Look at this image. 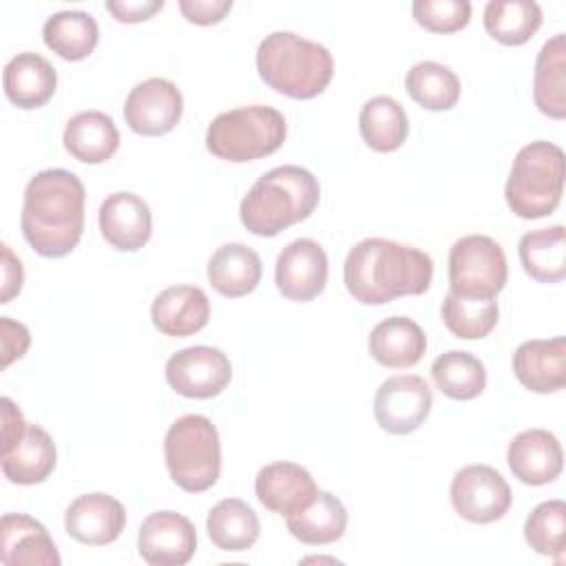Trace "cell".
Returning a JSON list of instances; mask_svg holds the SVG:
<instances>
[{"label":"cell","instance_id":"obj_18","mask_svg":"<svg viewBox=\"0 0 566 566\" xmlns=\"http://www.w3.org/2000/svg\"><path fill=\"white\" fill-rule=\"evenodd\" d=\"M515 378L535 394H553L566 385V338H533L513 354Z\"/></svg>","mask_w":566,"mask_h":566},{"label":"cell","instance_id":"obj_2","mask_svg":"<svg viewBox=\"0 0 566 566\" xmlns=\"http://www.w3.org/2000/svg\"><path fill=\"white\" fill-rule=\"evenodd\" d=\"M347 292L363 305H382L429 290L433 261L427 252L389 239L358 241L343 268Z\"/></svg>","mask_w":566,"mask_h":566},{"label":"cell","instance_id":"obj_19","mask_svg":"<svg viewBox=\"0 0 566 566\" xmlns=\"http://www.w3.org/2000/svg\"><path fill=\"white\" fill-rule=\"evenodd\" d=\"M0 562L20 566H57L60 553L49 531L24 513H4L0 520Z\"/></svg>","mask_w":566,"mask_h":566},{"label":"cell","instance_id":"obj_38","mask_svg":"<svg viewBox=\"0 0 566 566\" xmlns=\"http://www.w3.org/2000/svg\"><path fill=\"white\" fill-rule=\"evenodd\" d=\"M416 22L431 33H453L469 24V0H416L411 4Z\"/></svg>","mask_w":566,"mask_h":566},{"label":"cell","instance_id":"obj_31","mask_svg":"<svg viewBox=\"0 0 566 566\" xmlns=\"http://www.w3.org/2000/svg\"><path fill=\"white\" fill-rule=\"evenodd\" d=\"M363 142L376 153L398 150L409 135V119L398 99L376 95L367 99L358 115Z\"/></svg>","mask_w":566,"mask_h":566},{"label":"cell","instance_id":"obj_12","mask_svg":"<svg viewBox=\"0 0 566 566\" xmlns=\"http://www.w3.org/2000/svg\"><path fill=\"white\" fill-rule=\"evenodd\" d=\"M184 113V97L175 82L150 77L135 84L124 102V117L133 133L157 137L170 133Z\"/></svg>","mask_w":566,"mask_h":566},{"label":"cell","instance_id":"obj_3","mask_svg":"<svg viewBox=\"0 0 566 566\" xmlns=\"http://www.w3.org/2000/svg\"><path fill=\"white\" fill-rule=\"evenodd\" d=\"M321 199L318 179L301 166L285 164L261 175L241 199L239 217L248 232L276 237L285 228L305 221Z\"/></svg>","mask_w":566,"mask_h":566},{"label":"cell","instance_id":"obj_26","mask_svg":"<svg viewBox=\"0 0 566 566\" xmlns=\"http://www.w3.org/2000/svg\"><path fill=\"white\" fill-rule=\"evenodd\" d=\"M287 531L303 544L323 546L343 537L347 528V509L329 491H316L298 511L285 517Z\"/></svg>","mask_w":566,"mask_h":566},{"label":"cell","instance_id":"obj_36","mask_svg":"<svg viewBox=\"0 0 566 566\" xmlns=\"http://www.w3.org/2000/svg\"><path fill=\"white\" fill-rule=\"evenodd\" d=\"M440 314L451 334L464 340H475L484 338L497 325L500 307L495 298H467L449 292Z\"/></svg>","mask_w":566,"mask_h":566},{"label":"cell","instance_id":"obj_23","mask_svg":"<svg viewBox=\"0 0 566 566\" xmlns=\"http://www.w3.org/2000/svg\"><path fill=\"white\" fill-rule=\"evenodd\" d=\"M367 347L371 358L382 367L407 369L424 356L427 336L416 321L407 316H389L371 329Z\"/></svg>","mask_w":566,"mask_h":566},{"label":"cell","instance_id":"obj_33","mask_svg":"<svg viewBox=\"0 0 566 566\" xmlns=\"http://www.w3.org/2000/svg\"><path fill=\"white\" fill-rule=\"evenodd\" d=\"M539 27L542 9L533 0H491L484 7V29L500 44H524Z\"/></svg>","mask_w":566,"mask_h":566},{"label":"cell","instance_id":"obj_15","mask_svg":"<svg viewBox=\"0 0 566 566\" xmlns=\"http://www.w3.org/2000/svg\"><path fill=\"white\" fill-rule=\"evenodd\" d=\"M126 524V511L119 500L106 493H86L75 497L64 513L66 533L86 546H106L115 542Z\"/></svg>","mask_w":566,"mask_h":566},{"label":"cell","instance_id":"obj_8","mask_svg":"<svg viewBox=\"0 0 566 566\" xmlns=\"http://www.w3.org/2000/svg\"><path fill=\"white\" fill-rule=\"evenodd\" d=\"M509 279L506 256L497 241L467 234L449 250V292L467 298H495Z\"/></svg>","mask_w":566,"mask_h":566},{"label":"cell","instance_id":"obj_28","mask_svg":"<svg viewBox=\"0 0 566 566\" xmlns=\"http://www.w3.org/2000/svg\"><path fill=\"white\" fill-rule=\"evenodd\" d=\"M533 99L539 113L564 119L566 117V35L555 33L542 44L535 73H533Z\"/></svg>","mask_w":566,"mask_h":566},{"label":"cell","instance_id":"obj_4","mask_svg":"<svg viewBox=\"0 0 566 566\" xmlns=\"http://www.w3.org/2000/svg\"><path fill=\"white\" fill-rule=\"evenodd\" d=\"M256 71L276 93L292 99H312L332 82L334 60L318 42L292 31H274L256 49Z\"/></svg>","mask_w":566,"mask_h":566},{"label":"cell","instance_id":"obj_20","mask_svg":"<svg viewBox=\"0 0 566 566\" xmlns=\"http://www.w3.org/2000/svg\"><path fill=\"white\" fill-rule=\"evenodd\" d=\"M150 318L153 325L166 336H192L208 325L210 301L201 287L172 285L155 296Z\"/></svg>","mask_w":566,"mask_h":566},{"label":"cell","instance_id":"obj_14","mask_svg":"<svg viewBox=\"0 0 566 566\" xmlns=\"http://www.w3.org/2000/svg\"><path fill=\"white\" fill-rule=\"evenodd\" d=\"M137 551L150 566L188 564L197 551L195 526L181 513L155 511L139 526Z\"/></svg>","mask_w":566,"mask_h":566},{"label":"cell","instance_id":"obj_32","mask_svg":"<svg viewBox=\"0 0 566 566\" xmlns=\"http://www.w3.org/2000/svg\"><path fill=\"white\" fill-rule=\"evenodd\" d=\"M42 38L44 44L62 60L77 62L93 53L97 46L99 29L95 18L86 11H57L46 18Z\"/></svg>","mask_w":566,"mask_h":566},{"label":"cell","instance_id":"obj_9","mask_svg":"<svg viewBox=\"0 0 566 566\" xmlns=\"http://www.w3.org/2000/svg\"><path fill=\"white\" fill-rule=\"evenodd\" d=\"M511 502V486L489 464H469L453 475L451 504L455 513L467 522H497L509 513Z\"/></svg>","mask_w":566,"mask_h":566},{"label":"cell","instance_id":"obj_21","mask_svg":"<svg viewBox=\"0 0 566 566\" xmlns=\"http://www.w3.org/2000/svg\"><path fill=\"white\" fill-rule=\"evenodd\" d=\"M316 482L307 469L294 462L265 464L254 480L259 502L279 515H290L303 509L316 493Z\"/></svg>","mask_w":566,"mask_h":566},{"label":"cell","instance_id":"obj_41","mask_svg":"<svg viewBox=\"0 0 566 566\" xmlns=\"http://www.w3.org/2000/svg\"><path fill=\"white\" fill-rule=\"evenodd\" d=\"M164 0H108L106 11L117 20V22H142L148 20L153 13L161 11Z\"/></svg>","mask_w":566,"mask_h":566},{"label":"cell","instance_id":"obj_42","mask_svg":"<svg viewBox=\"0 0 566 566\" xmlns=\"http://www.w3.org/2000/svg\"><path fill=\"white\" fill-rule=\"evenodd\" d=\"M2 248V292H0V303H9L20 290H22V263L13 256L11 248L7 243Z\"/></svg>","mask_w":566,"mask_h":566},{"label":"cell","instance_id":"obj_29","mask_svg":"<svg viewBox=\"0 0 566 566\" xmlns=\"http://www.w3.org/2000/svg\"><path fill=\"white\" fill-rule=\"evenodd\" d=\"M520 261L537 283H559L566 276V230L564 226L539 228L522 234Z\"/></svg>","mask_w":566,"mask_h":566},{"label":"cell","instance_id":"obj_16","mask_svg":"<svg viewBox=\"0 0 566 566\" xmlns=\"http://www.w3.org/2000/svg\"><path fill=\"white\" fill-rule=\"evenodd\" d=\"M506 462L520 482L542 486L559 478L564 453L559 440L551 431L526 429L511 440Z\"/></svg>","mask_w":566,"mask_h":566},{"label":"cell","instance_id":"obj_39","mask_svg":"<svg viewBox=\"0 0 566 566\" xmlns=\"http://www.w3.org/2000/svg\"><path fill=\"white\" fill-rule=\"evenodd\" d=\"M232 9V0H179V11L192 24H217Z\"/></svg>","mask_w":566,"mask_h":566},{"label":"cell","instance_id":"obj_37","mask_svg":"<svg viewBox=\"0 0 566 566\" xmlns=\"http://www.w3.org/2000/svg\"><path fill=\"white\" fill-rule=\"evenodd\" d=\"M566 533V504L562 500H548L537 504L524 522L526 544L546 557L562 559Z\"/></svg>","mask_w":566,"mask_h":566},{"label":"cell","instance_id":"obj_13","mask_svg":"<svg viewBox=\"0 0 566 566\" xmlns=\"http://www.w3.org/2000/svg\"><path fill=\"white\" fill-rule=\"evenodd\" d=\"M327 272L325 250L314 239H294L276 256L274 281L287 301L307 303L325 290Z\"/></svg>","mask_w":566,"mask_h":566},{"label":"cell","instance_id":"obj_40","mask_svg":"<svg viewBox=\"0 0 566 566\" xmlns=\"http://www.w3.org/2000/svg\"><path fill=\"white\" fill-rule=\"evenodd\" d=\"M0 340H2V367H9L15 358H22L31 345L29 329L22 323L11 321L9 316L0 318Z\"/></svg>","mask_w":566,"mask_h":566},{"label":"cell","instance_id":"obj_27","mask_svg":"<svg viewBox=\"0 0 566 566\" xmlns=\"http://www.w3.org/2000/svg\"><path fill=\"white\" fill-rule=\"evenodd\" d=\"M261 256L245 243H226L208 261L210 285L228 298L250 294L261 281Z\"/></svg>","mask_w":566,"mask_h":566},{"label":"cell","instance_id":"obj_17","mask_svg":"<svg viewBox=\"0 0 566 566\" xmlns=\"http://www.w3.org/2000/svg\"><path fill=\"white\" fill-rule=\"evenodd\" d=\"M102 237L122 252H137L153 232L148 203L133 192H113L99 206Z\"/></svg>","mask_w":566,"mask_h":566},{"label":"cell","instance_id":"obj_24","mask_svg":"<svg viewBox=\"0 0 566 566\" xmlns=\"http://www.w3.org/2000/svg\"><path fill=\"white\" fill-rule=\"evenodd\" d=\"M55 442L38 424H29L15 444L0 453L2 473L13 484H40L55 469Z\"/></svg>","mask_w":566,"mask_h":566},{"label":"cell","instance_id":"obj_35","mask_svg":"<svg viewBox=\"0 0 566 566\" xmlns=\"http://www.w3.org/2000/svg\"><path fill=\"white\" fill-rule=\"evenodd\" d=\"M405 88H407L409 97L427 111L453 108L458 104L460 91H462L458 75L449 66L433 62V60L413 64L407 71Z\"/></svg>","mask_w":566,"mask_h":566},{"label":"cell","instance_id":"obj_6","mask_svg":"<svg viewBox=\"0 0 566 566\" xmlns=\"http://www.w3.org/2000/svg\"><path fill=\"white\" fill-rule=\"evenodd\" d=\"M287 124L281 111L263 104L219 113L206 133L208 150L226 161L243 164L281 148Z\"/></svg>","mask_w":566,"mask_h":566},{"label":"cell","instance_id":"obj_7","mask_svg":"<svg viewBox=\"0 0 566 566\" xmlns=\"http://www.w3.org/2000/svg\"><path fill=\"white\" fill-rule=\"evenodd\" d=\"M166 469L172 482L188 491H208L221 473V444L217 427L201 413L177 418L164 440Z\"/></svg>","mask_w":566,"mask_h":566},{"label":"cell","instance_id":"obj_11","mask_svg":"<svg viewBox=\"0 0 566 566\" xmlns=\"http://www.w3.org/2000/svg\"><path fill=\"white\" fill-rule=\"evenodd\" d=\"M232 378L230 358L208 345H195L175 352L166 363L168 385L186 398H214L219 396Z\"/></svg>","mask_w":566,"mask_h":566},{"label":"cell","instance_id":"obj_30","mask_svg":"<svg viewBox=\"0 0 566 566\" xmlns=\"http://www.w3.org/2000/svg\"><path fill=\"white\" fill-rule=\"evenodd\" d=\"M208 535L219 551L241 553L254 546L261 533L256 513L239 497L217 502L206 520Z\"/></svg>","mask_w":566,"mask_h":566},{"label":"cell","instance_id":"obj_22","mask_svg":"<svg viewBox=\"0 0 566 566\" xmlns=\"http://www.w3.org/2000/svg\"><path fill=\"white\" fill-rule=\"evenodd\" d=\"M2 86L11 104L31 111L44 106L53 97L57 73L46 57L33 51H24L7 62Z\"/></svg>","mask_w":566,"mask_h":566},{"label":"cell","instance_id":"obj_34","mask_svg":"<svg viewBox=\"0 0 566 566\" xmlns=\"http://www.w3.org/2000/svg\"><path fill=\"white\" fill-rule=\"evenodd\" d=\"M431 378L451 400H473L486 387V369L482 360L458 349H449L431 363Z\"/></svg>","mask_w":566,"mask_h":566},{"label":"cell","instance_id":"obj_5","mask_svg":"<svg viewBox=\"0 0 566 566\" xmlns=\"http://www.w3.org/2000/svg\"><path fill=\"white\" fill-rule=\"evenodd\" d=\"M564 153L553 142H531L513 159L504 197L520 219L553 214L562 201Z\"/></svg>","mask_w":566,"mask_h":566},{"label":"cell","instance_id":"obj_1","mask_svg":"<svg viewBox=\"0 0 566 566\" xmlns=\"http://www.w3.org/2000/svg\"><path fill=\"white\" fill-rule=\"evenodd\" d=\"M20 228L27 243L46 259L73 252L84 230V184L64 168L33 175L24 188Z\"/></svg>","mask_w":566,"mask_h":566},{"label":"cell","instance_id":"obj_25","mask_svg":"<svg viewBox=\"0 0 566 566\" xmlns=\"http://www.w3.org/2000/svg\"><path fill=\"white\" fill-rule=\"evenodd\" d=\"M62 142L73 159L102 164L117 153L119 130L111 115L102 111H82L66 122Z\"/></svg>","mask_w":566,"mask_h":566},{"label":"cell","instance_id":"obj_43","mask_svg":"<svg viewBox=\"0 0 566 566\" xmlns=\"http://www.w3.org/2000/svg\"><path fill=\"white\" fill-rule=\"evenodd\" d=\"M0 405H2V451H7L24 433L27 422H24L20 409L13 405L11 398L4 396Z\"/></svg>","mask_w":566,"mask_h":566},{"label":"cell","instance_id":"obj_10","mask_svg":"<svg viewBox=\"0 0 566 566\" xmlns=\"http://www.w3.org/2000/svg\"><path fill=\"white\" fill-rule=\"evenodd\" d=\"M431 405L433 396L424 378L416 374H398L378 387L374 418L382 431L407 436L427 420Z\"/></svg>","mask_w":566,"mask_h":566}]
</instances>
